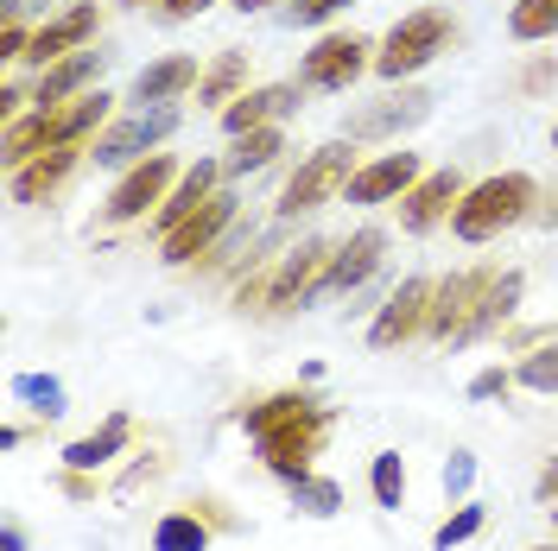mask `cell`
<instances>
[{
	"label": "cell",
	"mask_w": 558,
	"mask_h": 551,
	"mask_svg": "<svg viewBox=\"0 0 558 551\" xmlns=\"http://www.w3.org/2000/svg\"><path fill=\"white\" fill-rule=\"evenodd\" d=\"M432 298H438L432 279H400V292H387V305L375 310V323H368V348L413 343L418 330L432 323Z\"/></svg>",
	"instance_id": "cell-10"
},
{
	"label": "cell",
	"mask_w": 558,
	"mask_h": 551,
	"mask_svg": "<svg viewBox=\"0 0 558 551\" xmlns=\"http://www.w3.org/2000/svg\"><path fill=\"white\" fill-rule=\"evenodd\" d=\"M83 45H96V7H89V0H76V7L58 13V20L38 26L33 45H26V64L51 70V64H64L70 51H83Z\"/></svg>",
	"instance_id": "cell-14"
},
{
	"label": "cell",
	"mask_w": 558,
	"mask_h": 551,
	"mask_svg": "<svg viewBox=\"0 0 558 551\" xmlns=\"http://www.w3.org/2000/svg\"><path fill=\"white\" fill-rule=\"evenodd\" d=\"M463 191H470V184H463L451 166H445V172H425L413 191L400 197V229H407V235H425V229H438V222H445V216L457 209V197H463Z\"/></svg>",
	"instance_id": "cell-16"
},
{
	"label": "cell",
	"mask_w": 558,
	"mask_h": 551,
	"mask_svg": "<svg viewBox=\"0 0 558 551\" xmlns=\"http://www.w3.org/2000/svg\"><path fill=\"white\" fill-rule=\"evenodd\" d=\"M0 551H26V532H20V526H7V532H0Z\"/></svg>",
	"instance_id": "cell-40"
},
{
	"label": "cell",
	"mask_w": 558,
	"mask_h": 551,
	"mask_svg": "<svg viewBox=\"0 0 558 551\" xmlns=\"http://www.w3.org/2000/svg\"><path fill=\"white\" fill-rule=\"evenodd\" d=\"M349 177H355L349 139H330V146H317L312 159H299V172L286 177V191H279V222H292V216H305V209H324L330 197H343Z\"/></svg>",
	"instance_id": "cell-6"
},
{
	"label": "cell",
	"mask_w": 558,
	"mask_h": 551,
	"mask_svg": "<svg viewBox=\"0 0 558 551\" xmlns=\"http://www.w3.org/2000/svg\"><path fill=\"white\" fill-rule=\"evenodd\" d=\"M286 488H292V507H299V514H312V519L343 514V488L324 482V476H312V469H305L299 482H286Z\"/></svg>",
	"instance_id": "cell-28"
},
{
	"label": "cell",
	"mask_w": 558,
	"mask_h": 551,
	"mask_svg": "<svg viewBox=\"0 0 558 551\" xmlns=\"http://www.w3.org/2000/svg\"><path fill=\"white\" fill-rule=\"evenodd\" d=\"M432 114V96L425 89H400V96H387L381 108H368V114H355L349 121V134L355 139H375V134H400V127H413Z\"/></svg>",
	"instance_id": "cell-23"
},
{
	"label": "cell",
	"mask_w": 558,
	"mask_h": 551,
	"mask_svg": "<svg viewBox=\"0 0 558 551\" xmlns=\"http://www.w3.org/2000/svg\"><path fill=\"white\" fill-rule=\"evenodd\" d=\"M242 431H247V444H254V456L274 469L279 482H299L312 469V456L324 450V438H330V406L317 393L286 387V393H267V400L247 406Z\"/></svg>",
	"instance_id": "cell-1"
},
{
	"label": "cell",
	"mask_w": 558,
	"mask_h": 551,
	"mask_svg": "<svg viewBox=\"0 0 558 551\" xmlns=\"http://www.w3.org/2000/svg\"><path fill=\"white\" fill-rule=\"evenodd\" d=\"M539 216H546V229H558V197H553L546 209H539Z\"/></svg>",
	"instance_id": "cell-42"
},
{
	"label": "cell",
	"mask_w": 558,
	"mask_h": 551,
	"mask_svg": "<svg viewBox=\"0 0 558 551\" xmlns=\"http://www.w3.org/2000/svg\"><path fill=\"white\" fill-rule=\"evenodd\" d=\"M476 532H483V507H457V514L432 532V546L451 551V546H463V539H476Z\"/></svg>",
	"instance_id": "cell-32"
},
{
	"label": "cell",
	"mask_w": 558,
	"mask_h": 551,
	"mask_svg": "<svg viewBox=\"0 0 558 551\" xmlns=\"http://www.w3.org/2000/svg\"><path fill=\"white\" fill-rule=\"evenodd\" d=\"M216 177H222V166H209V159H197L191 172L178 177V191L166 197V204H159V216H153V229H159V242L172 235V229L184 222V216H197V209H204L209 197H216Z\"/></svg>",
	"instance_id": "cell-20"
},
{
	"label": "cell",
	"mask_w": 558,
	"mask_h": 551,
	"mask_svg": "<svg viewBox=\"0 0 558 551\" xmlns=\"http://www.w3.org/2000/svg\"><path fill=\"white\" fill-rule=\"evenodd\" d=\"M495 393H508V375L501 368H483V375L470 380V400H495Z\"/></svg>",
	"instance_id": "cell-36"
},
{
	"label": "cell",
	"mask_w": 558,
	"mask_h": 551,
	"mask_svg": "<svg viewBox=\"0 0 558 551\" xmlns=\"http://www.w3.org/2000/svg\"><path fill=\"white\" fill-rule=\"evenodd\" d=\"M108 51H96V45H83V51H70L64 64L38 70V96L33 108H58V102H76V96H89V83L102 76Z\"/></svg>",
	"instance_id": "cell-19"
},
{
	"label": "cell",
	"mask_w": 558,
	"mask_h": 551,
	"mask_svg": "<svg viewBox=\"0 0 558 551\" xmlns=\"http://www.w3.org/2000/svg\"><path fill=\"white\" fill-rule=\"evenodd\" d=\"M362 70H375V45L355 38V33H330V38H317L312 51H305L299 83H305V89H349Z\"/></svg>",
	"instance_id": "cell-9"
},
{
	"label": "cell",
	"mask_w": 558,
	"mask_h": 551,
	"mask_svg": "<svg viewBox=\"0 0 558 551\" xmlns=\"http://www.w3.org/2000/svg\"><path fill=\"white\" fill-rule=\"evenodd\" d=\"M451 38H457V20L445 13V7H418V13H407V20H393L387 38L375 45V76H387V83L418 76L438 51H451Z\"/></svg>",
	"instance_id": "cell-5"
},
{
	"label": "cell",
	"mask_w": 558,
	"mask_h": 551,
	"mask_svg": "<svg viewBox=\"0 0 558 551\" xmlns=\"http://www.w3.org/2000/svg\"><path fill=\"white\" fill-rule=\"evenodd\" d=\"M191 83H204V70H197V58H159V64H146L134 76V102H146V108H159V102H178Z\"/></svg>",
	"instance_id": "cell-21"
},
{
	"label": "cell",
	"mask_w": 558,
	"mask_h": 551,
	"mask_svg": "<svg viewBox=\"0 0 558 551\" xmlns=\"http://www.w3.org/2000/svg\"><path fill=\"white\" fill-rule=\"evenodd\" d=\"M64 494H70V501H89V494H96V482H89L83 469H70V476H64Z\"/></svg>",
	"instance_id": "cell-39"
},
{
	"label": "cell",
	"mask_w": 558,
	"mask_h": 551,
	"mask_svg": "<svg viewBox=\"0 0 558 551\" xmlns=\"http://www.w3.org/2000/svg\"><path fill=\"white\" fill-rule=\"evenodd\" d=\"M242 83H247V58H242V51H222V58L204 70L197 96H204V102H222V108H229L235 96H242Z\"/></svg>",
	"instance_id": "cell-27"
},
{
	"label": "cell",
	"mask_w": 558,
	"mask_h": 551,
	"mask_svg": "<svg viewBox=\"0 0 558 551\" xmlns=\"http://www.w3.org/2000/svg\"><path fill=\"white\" fill-rule=\"evenodd\" d=\"M526 279L508 267H470V273H451L438 285V298H432V323H425V336H438V343L451 348H470L476 336H488L495 323H508L514 305H521Z\"/></svg>",
	"instance_id": "cell-2"
},
{
	"label": "cell",
	"mask_w": 558,
	"mask_h": 551,
	"mask_svg": "<svg viewBox=\"0 0 558 551\" xmlns=\"http://www.w3.org/2000/svg\"><path fill=\"white\" fill-rule=\"evenodd\" d=\"M178 134V108L159 102V108H140L128 121H114L102 139H96V166H140V159H153V146L159 139Z\"/></svg>",
	"instance_id": "cell-8"
},
{
	"label": "cell",
	"mask_w": 558,
	"mask_h": 551,
	"mask_svg": "<svg viewBox=\"0 0 558 551\" xmlns=\"http://www.w3.org/2000/svg\"><path fill=\"white\" fill-rule=\"evenodd\" d=\"M508 33L521 38V45L558 38V0H514V7H508Z\"/></svg>",
	"instance_id": "cell-26"
},
{
	"label": "cell",
	"mask_w": 558,
	"mask_h": 551,
	"mask_svg": "<svg viewBox=\"0 0 558 551\" xmlns=\"http://www.w3.org/2000/svg\"><path fill=\"white\" fill-rule=\"evenodd\" d=\"M470 482H476V456H463V450H457L451 463H445V488H451V494H463Z\"/></svg>",
	"instance_id": "cell-35"
},
{
	"label": "cell",
	"mask_w": 558,
	"mask_h": 551,
	"mask_svg": "<svg viewBox=\"0 0 558 551\" xmlns=\"http://www.w3.org/2000/svg\"><path fill=\"white\" fill-rule=\"evenodd\" d=\"M96 146H51V152H38L26 159L20 172H13V204H45V197H58L64 191V177L89 159Z\"/></svg>",
	"instance_id": "cell-17"
},
{
	"label": "cell",
	"mask_w": 558,
	"mask_h": 551,
	"mask_svg": "<svg viewBox=\"0 0 558 551\" xmlns=\"http://www.w3.org/2000/svg\"><path fill=\"white\" fill-rule=\"evenodd\" d=\"M330 242H305L299 254H286L274 267V292H267V317H286V310L312 305V292H324V273H330Z\"/></svg>",
	"instance_id": "cell-12"
},
{
	"label": "cell",
	"mask_w": 558,
	"mask_h": 551,
	"mask_svg": "<svg viewBox=\"0 0 558 551\" xmlns=\"http://www.w3.org/2000/svg\"><path fill=\"white\" fill-rule=\"evenodd\" d=\"M172 177H178V166L166 159V152H153V159H140V166H128L121 172V184L108 191V204H102V222H140L153 204H166V191H172Z\"/></svg>",
	"instance_id": "cell-11"
},
{
	"label": "cell",
	"mask_w": 558,
	"mask_h": 551,
	"mask_svg": "<svg viewBox=\"0 0 558 551\" xmlns=\"http://www.w3.org/2000/svg\"><path fill=\"white\" fill-rule=\"evenodd\" d=\"M279 152H286V134L279 127H254V134L235 139V152L222 159V177H247V172H267Z\"/></svg>",
	"instance_id": "cell-24"
},
{
	"label": "cell",
	"mask_w": 558,
	"mask_h": 551,
	"mask_svg": "<svg viewBox=\"0 0 558 551\" xmlns=\"http://www.w3.org/2000/svg\"><path fill=\"white\" fill-rule=\"evenodd\" d=\"M235 13H267V7H279V0H229Z\"/></svg>",
	"instance_id": "cell-41"
},
{
	"label": "cell",
	"mask_w": 558,
	"mask_h": 551,
	"mask_svg": "<svg viewBox=\"0 0 558 551\" xmlns=\"http://www.w3.org/2000/svg\"><path fill=\"white\" fill-rule=\"evenodd\" d=\"M349 0H292L286 7V26H324V20H337Z\"/></svg>",
	"instance_id": "cell-33"
},
{
	"label": "cell",
	"mask_w": 558,
	"mask_h": 551,
	"mask_svg": "<svg viewBox=\"0 0 558 551\" xmlns=\"http://www.w3.org/2000/svg\"><path fill=\"white\" fill-rule=\"evenodd\" d=\"M521 89H526V96H546V89H558V58L526 64V70H521Z\"/></svg>",
	"instance_id": "cell-34"
},
{
	"label": "cell",
	"mask_w": 558,
	"mask_h": 551,
	"mask_svg": "<svg viewBox=\"0 0 558 551\" xmlns=\"http://www.w3.org/2000/svg\"><path fill=\"white\" fill-rule=\"evenodd\" d=\"M286 114H299V83H260V89H242L235 102L222 108V134L242 139L254 127H279Z\"/></svg>",
	"instance_id": "cell-15"
},
{
	"label": "cell",
	"mask_w": 558,
	"mask_h": 551,
	"mask_svg": "<svg viewBox=\"0 0 558 551\" xmlns=\"http://www.w3.org/2000/svg\"><path fill=\"white\" fill-rule=\"evenodd\" d=\"M533 551H558V539H553V546H533Z\"/></svg>",
	"instance_id": "cell-44"
},
{
	"label": "cell",
	"mask_w": 558,
	"mask_h": 551,
	"mask_svg": "<svg viewBox=\"0 0 558 551\" xmlns=\"http://www.w3.org/2000/svg\"><path fill=\"white\" fill-rule=\"evenodd\" d=\"M553 152H558V121H553Z\"/></svg>",
	"instance_id": "cell-45"
},
{
	"label": "cell",
	"mask_w": 558,
	"mask_h": 551,
	"mask_svg": "<svg viewBox=\"0 0 558 551\" xmlns=\"http://www.w3.org/2000/svg\"><path fill=\"white\" fill-rule=\"evenodd\" d=\"M368 488H375L381 507H400V501H407V463H400V450H381V456H375Z\"/></svg>",
	"instance_id": "cell-29"
},
{
	"label": "cell",
	"mask_w": 558,
	"mask_h": 551,
	"mask_svg": "<svg viewBox=\"0 0 558 551\" xmlns=\"http://www.w3.org/2000/svg\"><path fill=\"white\" fill-rule=\"evenodd\" d=\"M102 114H108V96L102 89H89V96H76V102L33 108L26 121H7V166L20 172L26 159L51 152V146H89L96 127H102Z\"/></svg>",
	"instance_id": "cell-4"
},
{
	"label": "cell",
	"mask_w": 558,
	"mask_h": 551,
	"mask_svg": "<svg viewBox=\"0 0 558 551\" xmlns=\"http://www.w3.org/2000/svg\"><path fill=\"white\" fill-rule=\"evenodd\" d=\"M553 507H558V501H553Z\"/></svg>",
	"instance_id": "cell-46"
},
{
	"label": "cell",
	"mask_w": 558,
	"mask_h": 551,
	"mask_svg": "<svg viewBox=\"0 0 558 551\" xmlns=\"http://www.w3.org/2000/svg\"><path fill=\"white\" fill-rule=\"evenodd\" d=\"M229 229H235V191H216L197 216H184L172 235H166V267H197V260H209L216 247L229 242Z\"/></svg>",
	"instance_id": "cell-7"
},
{
	"label": "cell",
	"mask_w": 558,
	"mask_h": 551,
	"mask_svg": "<svg viewBox=\"0 0 558 551\" xmlns=\"http://www.w3.org/2000/svg\"><path fill=\"white\" fill-rule=\"evenodd\" d=\"M209 7H216V0H159V20H197Z\"/></svg>",
	"instance_id": "cell-37"
},
{
	"label": "cell",
	"mask_w": 558,
	"mask_h": 551,
	"mask_svg": "<svg viewBox=\"0 0 558 551\" xmlns=\"http://www.w3.org/2000/svg\"><path fill=\"white\" fill-rule=\"evenodd\" d=\"M13 393H20V400H33L38 418H64L70 413V406H64V387H58L51 375H20V380H13Z\"/></svg>",
	"instance_id": "cell-30"
},
{
	"label": "cell",
	"mask_w": 558,
	"mask_h": 551,
	"mask_svg": "<svg viewBox=\"0 0 558 551\" xmlns=\"http://www.w3.org/2000/svg\"><path fill=\"white\" fill-rule=\"evenodd\" d=\"M209 526L197 507H178V514H166L159 526H153V551H209Z\"/></svg>",
	"instance_id": "cell-25"
},
{
	"label": "cell",
	"mask_w": 558,
	"mask_h": 551,
	"mask_svg": "<svg viewBox=\"0 0 558 551\" xmlns=\"http://www.w3.org/2000/svg\"><path fill=\"white\" fill-rule=\"evenodd\" d=\"M539 209V184L526 172H495L483 184H470L451 209V229L457 242H495V235H508V229H521L526 216Z\"/></svg>",
	"instance_id": "cell-3"
},
{
	"label": "cell",
	"mask_w": 558,
	"mask_h": 551,
	"mask_svg": "<svg viewBox=\"0 0 558 551\" xmlns=\"http://www.w3.org/2000/svg\"><path fill=\"white\" fill-rule=\"evenodd\" d=\"M418 152H381V159H368V166H355V177H349V204H400L407 191L418 184Z\"/></svg>",
	"instance_id": "cell-13"
},
{
	"label": "cell",
	"mask_w": 558,
	"mask_h": 551,
	"mask_svg": "<svg viewBox=\"0 0 558 551\" xmlns=\"http://www.w3.org/2000/svg\"><path fill=\"white\" fill-rule=\"evenodd\" d=\"M387 254V235L381 229H355L337 254H330V273H324V292H337V298H349L355 285H368L375 279V267H381Z\"/></svg>",
	"instance_id": "cell-18"
},
{
	"label": "cell",
	"mask_w": 558,
	"mask_h": 551,
	"mask_svg": "<svg viewBox=\"0 0 558 551\" xmlns=\"http://www.w3.org/2000/svg\"><path fill=\"white\" fill-rule=\"evenodd\" d=\"M526 393H558V336L553 343H539L533 355L521 362V375H514Z\"/></svg>",
	"instance_id": "cell-31"
},
{
	"label": "cell",
	"mask_w": 558,
	"mask_h": 551,
	"mask_svg": "<svg viewBox=\"0 0 558 551\" xmlns=\"http://www.w3.org/2000/svg\"><path fill=\"white\" fill-rule=\"evenodd\" d=\"M197 514H204L209 526H216V532H235V526H242V519H235V514H222V501H209V494H204V501H197Z\"/></svg>",
	"instance_id": "cell-38"
},
{
	"label": "cell",
	"mask_w": 558,
	"mask_h": 551,
	"mask_svg": "<svg viewBox=\"0 0 558 551\" xmlns=\"http://www.w3.org/2000/svg\"><path fill=\"white\" fill-rule=\"evenodd\" d=\"M121 7H146V0H121ZM153 7H159V0H153Z\"/></svg>",
	"instance_id": "cell-43"
},
{
	"label": "cell",
	"mask_w": 558,
	"mask_h": 551,
	"mask_svg": "<svg viewBox=\"0 0 558 551\" xmlns=\"http://www.w3.org/2000/svg\"><path fill=\"white\" fill-rule=\"evenodd\" d=\"M128 444H134V418H128V413H114V418H102V425H96L89 438H76V444H64V463H70V469H83V476H89V469H102V463H114V456H121Z\"/></svg>",
	"instance_id": "cell-22"
}]
</instances>
